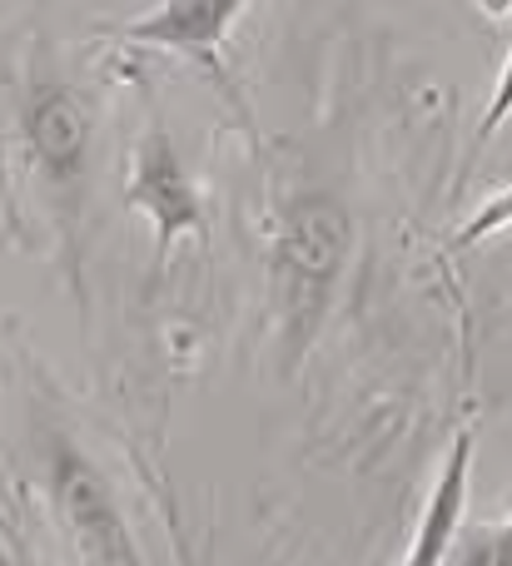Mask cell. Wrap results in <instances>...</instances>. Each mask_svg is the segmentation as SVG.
Segmentation results:
<instances>
[{"instance_id":"obj_8","label":"cell","mask_w":512,"mask_h":566,"mask_svg":"<svg viewBox=\"0 0 512 566\" xmlns=\"http://www.w3.org/2000/svg\"><path fill=\"white\" fill-rule=\"evenodd\" d=\"M458 562H468V566H512V517L503 522V527H478L473 537L463 542Z\"/></svg>"},{"instance_id":"obj_10","label":"cell","mask_w":512,"mask_h":566,"mask_svg":"<svg viewBox=\"0 0 512 566\" xmlns=\"http://www.w3.org/2000/svg\"><path fill=\"white\" fill-rule=\"evenodd\" d=\"M0 532H6V537H10V527H6V522H0ZM10 542H15V537H10ZM15 547H20V542H15Z\"/></svg>"},{"instance_id":"obj_6","label":"cell","mask_w":512,"mask_h":566,"mask_svg":"<svg viewBox=\"0 0 512 566\" xmlns=\"http://www.w3.org/2000/svg\"><path fill=\"white\" fill-rule=\"evenodd\" d=\"M473 428L453 432V448L443 458V472H438V488L428 497V512L418 522V537L408 547V562L414 566H433L453 557V542L463 532V512H468V478H473Z\"/></svg>"},{"instance_id":"obj_3","label":"cell","mask_w":512,"mask_h":566,"mask_svg":"<svg viewBox=\"0 0 512 566\" xmlns=\"http://www.w3.org/2000/svg\"><path fill=\"white\" fill-rule=\"evenodd\" d=\"M125 205L149 214V224H155V274H165L179 239L205 234V205H199V189L189 179V169L179 165L165 119H149L145 135H139L129 185H125Z\"/></svg>"},{"instance_id":"obj_4","label":"cell","mask_w":512,"mask_h":566,"mask_svg":"<svg viewBox=\"0 0 512 566\" xmlns=\"http://www.w3.org/2000/svg\"><path fill=\"white\" fill-rule=\"evenodd\" d=\"M20 135L35 159L40 179L50 189H60L65 199H75L85 189V165H90V109L60 80L30 90L25 109H20Z\"/></svg>"},{"instance_id":"obj_9","label":"cell","mask_w":512,"mask_h":566,"mask_svg":"<svg viewBox=\"0 0 512 566\" xmlns=\"http://www.w3.org/2000/svg\"><path fill=\"white\" fill-rule=\"evenodd\" d=\"M512 119V55H508V65H503V75H498V90H493V105H488V115H483V129H478V145H488V139L498 135Z\"/></svg>"},{"instance_id":"obj_1","label":"cell","mask_w":512,"mask_h":566,"mask_svg":"<svg viewBox=\"0 0 512 566\" xmlns=\"http://www.w3.org/2000/svg\"><path fill=\"white\" fill-rule=\"evenodd\" d=\"M348 249H354V219L334 195H294L279 209L274 244H269V279H274L279 343H284L289 363L304 358L309 343L324 328Z\"/></svg>"},{"instance_id":"obj_7","label":"cell","mask_w":512,"mask_h":566,"mask_svg":"<svg viewBox=\"0 0 512 566\" xmlns=\"http://www.w3.org/2000/svg\"><path fill=\"white\" fill-rule=\"evenodd\" d=\"M512 224V185L508 189H498L493 199H488L483 209H478L473 219H468L463 229H458V239H453V249L463 254V249H478V244H488V239L498 234V229H508Z\"/></svg>"},{"instance_id":"obj_2","label":"cell","mask_w":512,"mask_h":566,"mask_svg":"<svg viewBox=\"0 0 512 566\" xmlns=\"http://www.w3.org/2000/svg\"><path fill=\"white\" fill-rule=\"evenodd\" d=\"M45 492L85 562H139V547L129 537L125 517H119V502L109 492L105 472L65 432H50L45 442Z\"/></svg>"},{"instance_id":"obj_5","label":"cell","mask_w":512,"mask_h":566,"mask_svg":"<svg viewBox=\"0 0 512 566\" xmlns=\"http://www.w3.org/2000/svg\"><path fill=\"white\" fill-rule=\"evenodd\" d=\"M249 6H254V0H159L155 10L115 25V40L185 50V55L205 60L209 70H219V45L229 40V25H234Z\"/></svg>"}]
</instances>
